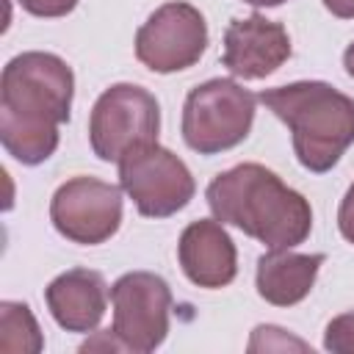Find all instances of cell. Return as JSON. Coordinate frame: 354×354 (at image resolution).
Masks as SVG:
<instances>
[{
    "instance_id": "obj_1",
    "label": "cell",
    "mask_w": 354,
    "mask_h": 354,
    "mask_svg": "<svg viewBox=\"0 0 354 354\" xmlns=\"http://www.w3.org/2000/svg\"><path fill=\"white\" fill-rule=\"evenodd\" d=\"M75 75L55 53L14 55L0 75V141L22 166H39L58 149V127L69 122Z\"/></svg>"
},
{
    "instance_id": "obj_2",
    "label": "cell",
    "mask_w": 354,
    "mask_h": 354,
    "mask_svg": "<svg viewBox=\"0 0 354 354\" xmlns=\"http://www.w3.org/2000/svg\"><path fill=\"white\" fill-rule=\"evenodd\" d=\"M210 213L266 249H293L313 230L310 202L260 163H238L216 174L205 191Z\"/></svg>"
},
{
    "instance_id": "obj_3",
    "label": "cell",
    "mask_w": 354,
    "mask_h": 354,
    "mask_svg": "<svg viewBox=\"0 0 354 354\" xmlns=\"http://www.w3.org/2000/svg\"><path fill=\"white\" fill-rule=\"evenodd\" d=\"M293 136L296 160L313 171H329L354 144V97L324 80H296L263 88L257 97Z\"/></svg>"
},
{
    "instance_id": "obj_4",
    "label": "cell",
    "mask_w": 354,
    "mask_h": 354,
    "mask_svg": "<svg viewBox=\"0 0 354 354\" xmlns=\"http://www.w3.org/2000/svg\"><path fill=\"white\" fill-rule=\"evenodd\" d=\"M257 97L230 77H213L188 91L183 105V141L199 155L238 147L254 122Z\"/></svg>"
},
{
    "instance_id": "obj_5",
    "label": "cell",
    "mask_w": 354,
    "mask_h": 354,
    "mask_svg": "<svg viewBox=\"0 0 354 354\" xmlns=\"http://www.w3.org/2000/svg\"><path fill=\"white\" fill-rule=\"evenodd\" d=\"M160 130V105L152 91L136 83L105 88L88 116V141L100 160L119 163L130 149L155 144Z\"/></svg>"
},
{
    "instance_id": "obj_6",
    "label": "cell",
    "mask_w": 354,
    "mask_h": 354,
    "mask_svg": "<svg viewBox=\"0 0 354 354\" xmlns=\"http://www.w3.org/2000/svg\"><path fill=\"white\" fill-rule=\"evenodd\" d=\"M119 185L147 218L174 216L196 194L191 169L158 141L136 147L119 160Z\"/></svg>"
},
{
    "instance_id": "obj_7",
    "label": "cell",
    "mask_w": 354,
    "mask_h": 354,
    "mask_svg": "<svg viewBox=\"0 0 354 354\" xmlns=\"http://www.w3.org/2000/svg\"><path fill=\"white\" fill-rule=\"evenodd\" d=\"M207 47V22L191 3L171 0L155 8L136 30V58L158 72L171 75L194 66Z\"/></svg>"
},
{
    "instance_id": "obj_8",
    "label": "cell",
    "mask_w": 354,
    "mask_h": 354,
    "mask_svg": "<svg viewBox=\"0 0 354 354\" xmlns=\"http://www.w3.org/2000/svg\"><path fill=\"white\" fill-rule=\"evenodd\" d=\"M113 335L127 351H155L169 335L171 288L152 271L122 274L111 285Z\"/></svg>"
},
{
    "instance_id": "obj_9",
    "label": "cell",
    "mask_w": 354,
    "mask_h": 354,
    "mask_svg": "<svg viewBox=\"0 0 354 354\" xmlns=\"http://www.w3.org/2000/svg\"><path fill=\"white\" fill-rule=\"evenodd\" d=\"M53 227L72 243H105L122 224V185L97 177H72L50 199Z\"/></svg>"
},
{
    "instance_id": "obj_10",
    "label": "cell",
    "mask_w": 354,
    "mask_h": 354,
    "mask_svg": "<svg viewBox=\"0 0 354 354\" xmlns=\"http://www.w3.org/2000/svg\"><path fill=\"white\" fill-rule=\"evenodd\" d=\"M290 58V36L263 14L232 19L224 30V66L243 80H260Z\"/></svg>"
},
{
    "instance_id": "obj_11",
    "label": "cell",
    "mask_w": 354,
    "mask_h": 354,
    "mask_svg": "<svg viewBox=\"0 0 354 354\" xmlns=\"http://www.w3.org/2000/svg\"><path fill=\"white\" fill-rule=\"evenodd\" d=\"M177 260L183 274L196 288H227L238 274V252L224 224L213 218L191 221L177 241Z\"/></svg>"
},
{
    "instance_id": "obj_12",
    "label": "cell",
    "mask_w": 354,
    "mask_h": 354,
    "mask_svg": "<svg viewBox=\"0 0 354 354\" xmlns=\"http://www.w3.org/2000/svg\"><path fill=\"white\" fill-rule=\"evenodd\" d=\"M108 285L91 268H69L44 288V301L55 324L66 332H94L108 307Z\"/></svg>"
},
{
    "instance_id": "obj_13",
    "label": "cell",
    "mask_w": 354,
    "mask_h": 354,
    "mask_svg": "<svg viewBox=\"0 0 354 354\" xmlns=\"http://www.w3.org/2000/svg\"><path fill=\"white\" fill-rule=\"evenodd\" d=\"M324 254H299L290 249H268L257 260L254 285L257 293L274 307H293L315 285L318 268L324 266Z\"/></svg>"
},
{
    "instance_id": "obj_14",
    "label": "cell",
    "mask_w": 354,
    "mask_h": 354,
    "mask_svg": "<svg viewBox=\"0 0 354 354\" xmlns=\"http://www.w3.org/2000/svg\"><path fill=\"white\" fill-rule=\"evenodd\" d=\"M44 348L41 329L22 301H0V351L6 354H39Z\"/></svg>"
},
{
    "instance_id": "obj_15",
    "label": "cell",
    "mask_w": 354,
    "mask_h": 354,
    "mask_svg": "<svg viewBox=\"0 0 354 354\" xmlns=\"http://www.w3.org/2000/svg\"><path fill=\"white\" fill-rule=\"evenodd\" d=\"M288 348L307 351L310 346H307L304 340L288 335L282 326H271V324H260V326H254L252 340H249V351H288Z\"/></svg>"
},
{
    "instance_id": "obj_16",
    "label": "cell",
    "mask_w": 354,
    "mask_h": 354,
    "mask_svg": "<svg viewBox=\"0 0 354 354\" xmlns=\"http://www.w3.org/2000/svg\"><path fill=\"white\" fill-rule=\"evenodd\" d=\"M324 348L335 354H354V310L335 315L324 332Z\"/></svg>"
},
{
    "instance_id": "obj_17",
    "label": "cell",
    "mask_w": 354,
    "mask_h": 354,
    "mask_svg": "<svg viewBox=\"0 0 354 354\" xmlns=\"http://www.w3.org/2000/svg\"><path fill=\"white\" fill-rule=\"evenodd\" d=\"M28 14H33V17H47V19H53V17H66L69 11H75V6L80 3V0H17Z\"/></svg>"
},
{
    "instance_id": "obj_18",
    "label": "cell",
    "mask_w": 354,
    "mask_h": 354,
    "mask_svg": "<svg viewBox=\"0 0 354 354\" xmlns=\"http://www.w3.org/2000/svg\"><path fill=\"white\" fill-rule=\"evenodd\" d=\"M337 230H340V235L348 243H354V183L348 185L346 196L340 199V207H337Z\"/></svg>"
},
{
    "instance_id": "obj_19",
    "label": "cell",
    "mask_w": 354,
    "mask_h": 354,
    "mask_svg": "<svg viewBox=\"0 0 354 354\" xmlns=\"http://www.w3.org/2000/svg\"><path fill=\"white\" fill-rule=\"evenodd\" d=\"M324 6L337 19H354V0H324Z\"/></svg>"
},
{
    "instance_id": "obj_20",
    "label": "cell",
    "mask_w": 354,
    "mask_h": 354,
    "mask_svg": "<svg viewBox=\"0 0 354 354\" xmlns=\"http://www.w3.org/2000/svg\"><path fill=\"white\" fill-rule=\"evenodd\" d=\"M343 66H346V72L354 77V41L346 47V53H343Z\"/></svg>"
},
{
    "instance_id": "obj_21",
    "label": "cell",
    "mask_w": 354,
    "mask_h": 354,
    "mask_svg": "<svg viewBox=\"0 0 354 354\" xmlns=\"http://www.w3.org/2000/svg\"><path fill=\"white\" fill-rule=\"evenodd\" d=\"M243 3H249L254 8H274V6H282L285 0H243Z\"/></svg>"
}]
</instances>
